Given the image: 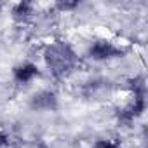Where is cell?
<instances>
[{"mask_svg": "<svg viewBox=\"0 0 148 148\" xmlns=\"http://www.w3.org/2000/svg\"><path fill=\"white\" fill-rule=\"evenodd\" d=\"M35 75H37V66H33V64H23V66H19V68L14 70V77L21 84L32 82L35 79Z\"/></svg>", "mask_w": 148, "mask_h": 148, "instance_id": "obj_1", "label": "cell"}]
</instances>
